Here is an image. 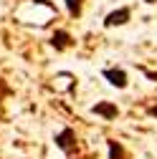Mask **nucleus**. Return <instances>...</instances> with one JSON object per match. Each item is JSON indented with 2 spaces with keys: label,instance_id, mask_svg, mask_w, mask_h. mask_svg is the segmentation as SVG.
Listing matches in <instances>:
<instances>
[{
  "label": "nucleus",
  "instance_id": "f257e3e1",
  "mask_svg": "<svg viewBox=\"0 0 157 159\" xmlns=\"http://www.w3.org/2000/svg\"><path fill=\"white\" fill-rule=\"evenodd\" d=\"M53 144H56V149H61L66 157H71L76 152V131L71 126H64L61 131L53 136Z\"/></svg>",
  "mask_w": 157,
  "mask_h": 159
},
{
  "label": "nucleus",
  "instance_id": "f03ea898",
  "mask_svg": "<svg viewBox=\"0 0 157 159\" xmlns=\"http://www.w3.org/2000/svg\"><path fill=\"white\" fill-rule=\"evenodd\" d=\"M129 18H132V10H129V8H117V10L107 13V18H104V28L127 25V23H129Z\"/></svg>",
  "mask_w": 157,
  "mask_h": 159
},
{
  "label": "nucleus",
  "instance_id": "7ed1b4c3",
  "mask_svg": "<svg viewBox=\"0 0 157 159\" xmlns=\"http://www.w3.org/2000/svg\"><path fill=\"white\" fill-rule=\"evenodd\" d=\"M102 76L107 78V81L114 86V89H127V71L124 68H104L102 71Z\"/></svg>",
  "mask_w": 157,
  "mask_h": 159
},
{
  "label": "nucleus",
  "instance_id": "20e7f679",
  "mask_svg": "<svg viewBox=\"0 0 157 159\" xmlns=\"http://www.w3.org/2000/svg\"><path fill=\"white\" fill-rule=\"evenodd\" d=\"M91 111H94L96 116L107 119V121H112V119L119 116V109H117V104H112V101H99V104H94Z\"/></svg>",
  "mask_w": 157,
  "mask_h": 159
},
{
  "label": "nucleus",
  "instance_id": "39448f33",
  "mask_svg": "<svg viewBox=\"0 0 157 159\" xmlns=\"http://www.w3.org/2000/svg\"><path fill=\"white\" fill-rule=\"evenodd\" d=\"M51 46H53L56 51H66L69 46H74V38H71L69 30H56V33L51 35Z\"/></svg>",
  "mask_w": 157,
  "mask_h": 159
},
{
  "label": "nucleus",
  "instance_id": "423d86ee",
  "mask_svg": "<svg viewBox=\"0 0 157 159\" xmlns=\"http://www.w3.org/2000/svg\"><path fill=\"white\" fill-rule=\"evenodd\" d=\"M107 147H109V159H124V157H127L124 147H122L119 142H114V139H109Z\"/></svg>",
  "mask_w": 157,
  "mask_h": 159
},
{
  "label": "nucleus",
  "instance_id": "0eeeda50",
  "mask_svg": "<svg viewBox=\"0 0 157 159\" xmlns=\"http://www.w3.org/2000/svg\"><path fill=\"white\" fill-rule=\"evenodd\" d=\"M64 3H66V10H69L71 18H78V15H81V10H84V0H64Z\"/></svg>",
  "mask_w": 157,
  "mask_h": 159
},
{
  "label": "nucleus",
  "instance_id": "6e6552de",
  "mask_svg": "<svg viewBox=\"0 0 157 159\" xmlns=\"http://www.w3.org/2000/svg\"><path fill=\"white\" fill-rule=\"evenodd\" d=\"M8 93H10V89H8V84L3 81V78H0V98H5Z\"/></svg>",
  "mask_w": 157,
  "mask_h": 159
},
{
  "label": "nucleus",
  "instance_id": "1a4fd4ad",
  "mask_svg": "<svg viewBox=\"0 0 157 159\" xmlns=\"http://www.w3.org/2000/svg\"><path fill=\"white\" fill-rule=\"evenodd\" d=\"M147 116H152V119H157V106H150V109H147Z\"/></svg>",
  "mask_w": 157,
  "mask_h": 159
},
{
  "label": "nucleus",
  "instance_id": "9d476101",
  "mask_svg": "<svg viewBox=\"0 0 157 159\" xmlns=\"http://www.w3.org/2000/svg\"><path fill=\"white\" fill-rule=\"evenodd\" d=\"M145 3H147V5H152V3H157V0H145Z\"/></svg>",
  "mask_w": 157,
  "mask_h": 159
}]
</instances>
